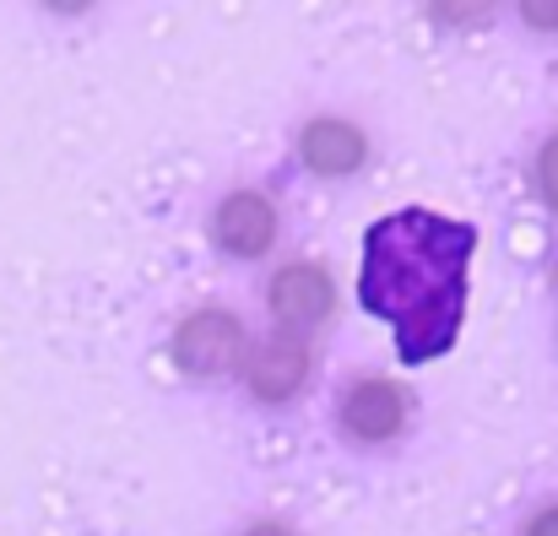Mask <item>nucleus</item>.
<instances>
[{
  "label": "nucleus",
  "instance_id": "nucleus-1",
  "mask_svg": "<svg viewBox=\"0 0 558 536\" xmlns=\"http://www.w3.org/2000/svg\"><path fill=\"white\" fill-rule=\"evenodd\" d=\"M472 255H477V228L428 206H401L369 222L359 304L390 326L396 357L407 368H423L461 342Z\"/></svg>",
  "mask_w": 558,
  "mask_h": 536
},
{
  "label": "nucleus",
  "instance_id": "nucleus-2",
  "mask_svg": "<svg viewBox=\"0 0 558 536\" xmlns=\"http://www.w3.org/2000/svg\"><path fill=\"white\" fill-rule=\"evenodd\" d=\"M174 357L185 363L190 374H222L228 363L244 357V331H239V320L222 315V309L190 315L185 331L174 337Z\"/></svg>",
  "mask_w": 558,
  "mask_h": 536
},
{
  "label": "nucleus",
  "instance_id": "nucleus-3",
  "mask_svg": "<svg viewBox=\"0 0 558 536\" xmlns=\"http://www.w3.org/2000/svg\"><path fill=\"white\" fill-rule=\"evenodd\" d=\"M337 293H331V277L320 266H282L271 277V309L282 320V331H310L331 315Z\"/></svg>",
  "mask_w": 558,
  "mask_h": 536
},
{
  "label": "nucleus",
  "instance_id": "nucleus-4",
  "mask_svg": "<svg viewBox=\"0 0 558 536\" xmlns=\"http://www.w3.org/2000/svg\"><path fill=\"white\" fill-rule=\"evenodd\" d=\"M211 233H217V244H222L228 255H260V249L271 244V233H277V211H271L266 195L239 190V195H228V200L217 206Z\"/></svg>",
  "mask_w": 558,
  "mask_h": 536
},
{
  "label": "nucleus",
  "instance_id": "nucleus-5",
  "mask_svg": "<svg viewBox=\"0 0 558 536\" xmlns=\"http://www.w3.org/2000/svg\"><path fill=\"white\" fill-rule=\"evenodd\" d=\"M342 423H348V434L353 439H390L396 428H401V390L390 385V379H364V385H353L348 390V401H342Z\"/></svg>",
  "mask_w": 558,
  "mask_h": 536
},
{
  "label": "nucleus",
  "instance_id": "nucleus-6",
  "mask_svg": "<svg viewBox=\"0 0 558 536\" xmlns=\"http://www.w3.org/2000/svg\"><path fill=\"white\" fill-rule=\"evenodd\" d=\"M299 153H304V163H310L315 174L337 179V174H353V169L364 163V136H359L353 125H342V120H315V125L304 131Z\"/></svg>",
  "mask_w": 558,
  "mask_h": 536
},
{
  "label": "nucleus",
  "instance_id": "nucleus-7",
  "mask_svg": "<svg viewBox=\"0 0 558 536\" xmlns=\"http://www.w3.org/2000/svg\"><path fill=\"white\" fill-rule=\"evenodd\" d=\"M304 379V342L299 337H271L260 353L250 357V385L266 395V401H277V395H288L293 385Z\"/></svg>",
  "mask_w": 558,
  "mask_h": 536
},
{
  "label": "nucleus",
  "instance_id": "nucleus-8",
  "mask_svg": "<svg viewBox=\"0 0 558 536\" xmlns=\"http://www.w3.org/2000/svg\"><path fill=\"white\" fill-rule=\"evenodd\" d=\"M537 179H543V195H548V206L558 211V136L543 147V158H537Z\"/></svg>",
  "mask_w": 558,
  "mask_h": 536
},
{
  "label": "nucleus",
  "instance_id": "nucleus-9",
  "mask_svg": "<svg viewBox=\"0 0 558 536\" xmlns=\"http://www.w3.org/2000/svg\"><path fill=\"white\" fill-rule=\"evenodd\" d=\"M526 536H558V510H548V515H537L532 521V532Z\"/></svg>",
  "mask_w": 558,
  "mask_h": 536
},
{
  "label": "nucleus",
  "instance_id": "nucleus-10",
  "mask_svg": "<svg viewBox=\"0 0 558 536\" xmlns=\"http://www.w3.org/2000/svg\"><path fill=\"white\" fill-rule=\"evenodd\" d=\"M250 536H288V532H277V526H255Z\"/></svg>",
  "mask_w": 558,
  "mask_h": 536
}]
</instances>
